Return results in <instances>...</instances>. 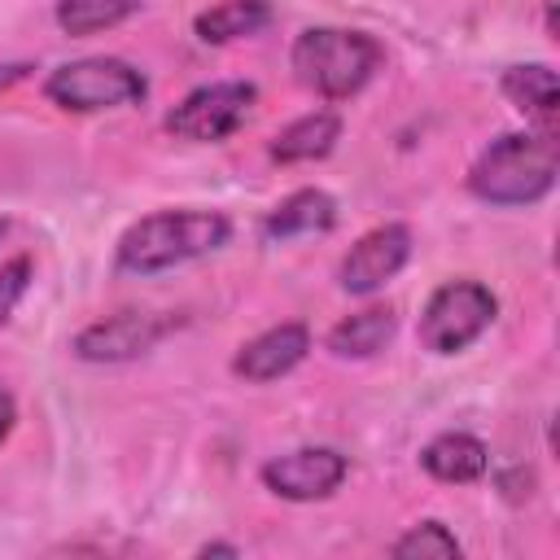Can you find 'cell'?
<instances>
[{
    "label": "cell",
    "mask_w": 560,
    "mask_h": 560,
    "mask_svg": "<svg viewBox=\"0 0 560 560\" xmlns=\"http://www.w3.org/2000/svg\"><path fill=\"white\" fill-rule=\"evenodd\" d=\"M232 236V219L223 210H153L136 219L118 245H114V267L122 276H158L171 267H184L192 258H206L223 249Z\"/></svg>",
    "instance_id": "cell-1"
},
{
    "label": "cell",
    "mask_w": 560,
    "mask_h": 560,
    "mask_svg": "<svg viewBox=\"0 0 560 560\" xmlns=\"http://www.w3.org/2000/svg\"><path fill=\"white\" fill-rule=\"evenodd\" d=\"M556 131H503L468 166V192L486 206H534L556 188Z\"/></svg>",
    "instance_id": "cell-2"
},
{
    "label": "cell",
    "mask_w": 560,
    "mask_h": 560,
    "mask_svg": "<svg viewBox=\"0 0 560 560\" xmlns=\"http://www.w3.org/2000/svg\"><path fill=\"white\" fill-rule=\"evenodd\" d=\"M293 79L324 96V101H350L359 96L372 74L385 66V48L368 31L350 26H306L289 48Z\"/></svg>",
    "instance_id": "cell-3"
},
{
    "label": "cell",
    "mask_w": 560,
    "mask_h": 560,
    "mask_svg": "<svg viewBox=\"0 0 560 560\" xmlns=\"http://www.w3.org/2000/svg\"><path fill=\"white\" fill-rule=\"evenodd\" d=\"M44 96L66 114H101L140 105L149 96V79L122 57H79L44 79Z\"/></svg>",
    "instance_id": "cell-4"
},
{
    "label": "cell",
    "mask_w": 560,
    "mask_h": 560,
    "mask_svg": "<svg viewBox=\"0 0 560 560\" xmlns=\"http://www.w3.org/2000/svg\"><path fill=\"white\" fill-rule=\"evenodd\" d=\"M494 315H499V298L481 280H446L429 293L416 337L433 354H459L494 324Z\"/></svg>",
    "instance_id": "cell-5"
},
{
    "label": "cell",
    "mask_w": 560,
    "mask_h": 560,
    "mask_svg": "<svg viewBox=\"0 0 560 560\" xmlns=\"http://www.w3.org/2000/svg\"><path fill=\"white\" fill-rule=\"evenodd\" d=\"M254 101H258V88L249 79L201 83L166 114V131L188 144H219L245 127V118L254 114Z\"/></svg>",
    "instance_id": "cell-6"
},
{
    "label": "cell",
    "mask_w": 560,
    "mask_h": 560,
    "mask_svg": "<svg viewBox=\"0 0 560 560\" xmlns=\"http://www.w3.org/2000/svg\"><path fill=\"white\" fill-rule=\"evenodd\" d=\"M175 324L179 319L162 315V311H118V315H105V319L79 328L70 350L83 363H127V359L149 354Z\"/></svg>",
    "instance_id": "cell-7"
},
{
    "label": "cell",
    "mask_w": 560,
    "mask_h": 560,
    "mask_svg": "<svg viewBox=\"0 0 560 560\" xmlns=\"http://www.w3.org/2000/svg\"><path fill=\"white\" fill-rule=\"evenodd\" d=\"M350 472V459L332 446H298V451H284V455H271L258 477L262 486L276 494V499H289V503H319V499H332L341 490Z\"/></svg>",
    "instance_id": "cell-8"
},
{
    "label": "cell",
    "mask_w": 560,
    "mask_h": 560,
    "mask_svg": "<svg viewBox=\"0 0 560 560\" xmlns=\"http://www.w3.org/2000/svg\"><path fill=\"white\" fill-rule=\"evenodd\" d=\"M411 258V228L407 223H381L372 232H363L346 258L337 262V284L354 298H368L376 289H385Z\"/></svg>",
    "instance_id": "cell-9"
},
{
    "label": "cell",
    "mask_w": 560,
    "mask_h": 560,
    "mask_svg": "<svg viewBox=\"0 0 560 560\" xmlns=\"http://www.w3.org/2000/svg\"><path fill=\"white\" fill-rule=\"evenodd\" d=\"M306 354H311V328L302 319H284V324H271L258 337H249L236 350L232 372L249 385H267V381L289 376Z\"/></svg>",
    "instance_id": "cell-10"
},
{
    "label": "cell",
    "mask_w": 560,
    "mask_h": 560,
    "mask_svg": "<svg viewBox=\"0 0 560 560\" xmlns=\"http://www.w3.org/2000/svg\"><path fill=\"white\" fill-rule=\"evenodd\" d=\"M337 228V201L324 188H298L280 197L262 214V236L267 241H298V236H324Z\"/></svg>",
    "instance_id": "cell-11"
},
{
    "label": "cell",
    "mask_w": 560,
    "mask_h": 560,
    "mask_svg": "<svg viewBox=\"0 0 560 560\" xmlns=\"http://www.w3.org/2000/svg\"><path fill=\"white\" fill-rule=\"evenodd\" d=\"M420 468L433 477V481H446V486H468V481H481L486 468H490V451L481 438L472 433H459V429H446L438 438L424 442L420 451Z\"/></svg>",
    "instance_id": "cell-12"
},
{
    "label": "cell",
    "mask_w": 560,
    "mask_h": 560,
    "mask_svg": "<svg viewBox=\"0 0 560 560\" xmlns=\"http://www.w3.org/2000/svg\"><path fill=\"white\" fill-rule=\"evenodd\" d=\"M337 140H341V118L332 109H311V114L284 122L271 136L267 153L276 162H284V166H293V162H319V158H328L337 149Z\"/></svg>",
    "instance_id": "cell-13"
},
{
    "label": "cell",
    "mask_w": 560,
    "mask_h": 560,
    "mask_svg": "<svg viewBox=\"0 0 560 560\" xmlns=\"http://www.w3.org/2000/svg\"><path fill=\"white\" fill-rule=\"evenodd\" d=\"M503 96L534 118L542 131H556V109H560V88H556V70L547 61H525V66H508L499 79Z\"/></svg>",
    "instance_id": "cell-14"
},
{
    "label": "cell",
    "mask_w": 560,
    "mask_h": 560,
    "mask_svg": "<svg viewBox=\"0 0 560 560\" xmlns=\"http://www.w3.org/2000/svg\"><path fill=\"white\" fill-rule=\"evenodd\" d=\"M398 332V315L394 306H363L346 319H337L324 337V346L337 354V359H372L381 354Z\"/></svg>",
    "instance_id": "cell-15"
},
{
    "label": "cell",
    "mask_w": 560,
    "mask_h": 560,
    "mask_svg": "<svg viewBox=\"0 0 560 560\" xmlns=\"http://www.w3.org/2000/svg\"><path fill=\"white\" fill-rule=\"evenodd\" d=\"M271 22V0H219L192 18V35L201 44H232L249 39Z\"/></svg>",
    "instance_id": "cell-16"
},
{
    "label": "cell",
    "mask_w": 560,
    "mask_h": 560,
    "mask_svg": "<svg viewBox=\"0 0 560 560\" xmlns=\"http://www.w3.org/2000/svg\"><path fill=\"white\" fill-rule=\"evenodd\" d=\"M144 0H57L52 18L66 35H101V31H114L122 26L127 18L140 13Z\"/></svg>",
    "instance_id": "cell-17"
},
{
    "label": "cell",
    "mask_w": 560,
    "mask_h": 560,
    "mask_svg": "<svg viewBox=\"0 0 560 560\" xmlns=\"http://www.w3.org/2000/svg\"><path fill=\"white\" fill-rule=\"evenodd\" d=\"M459 551H464L459 538L442 521H420L389 547V556H398V560H455Z\"/></svg>",
    "instance_id": "cell-18"
},
{
    "label": "cell",
    "mask_w": 560,
    "mask_h": 560,
    "mask_svg": "<svg viewBox=\"0 0 560 560\" xmlns=\"http://www.w3.org/2000/svg\"><path fill=\"white\" fill-rule=\"evenodd\" d=\"M31 280H35V262H31V254H18V258L0 262V328L9 324V315L18 311V302L26 298Z\"/></svg>",
    "instance_id": "cell-19"
},
{
    "label": "cell",
    "mask_w": 560,
    "mask_h": 560,
    "mask_svg": "<svg viewBox=\"0 0 560 560\" xmlns=\"http://www.w3.org/2000/svg\"><path fill=\"white\" fill-rule=\"evenodd\" d=\"M13 424H18V402H13V394L0 389V442L13 433Z\"/></svg>",
    "instance_id": "cell-20"
},
{
    "label": "cell",
    "mask_w": 560,
    "mask_h": 560,
    "mask_svg": "<svg viewBox=\"0 0 560 560\" xmlns=\"http://www.w3.org/2000/svg\"><path fill=\"white\" fill-rule=\"evenodd\" d=\"M197 556H241V547H232V542H206V547H197Z\"/></svg>",
    "instance_id": "cell-21"
},
{
    "label": "cell",
    "mask_w": 560,
    "mask_h": 560,
    "mask_svg": "<svg viewBox=\"0 0 560 560\" xmlns=\"http://www.w3.org/2000/svg\"><path fill=\"white\" fill-rule=\"evenodd\" d=\"M22 70H26V66H0V88L13 83V79H22Z\"/></svg>",
    "instance_id": "cell-22"
},
{
    "label": "cell",
    "mask_w": 560,
    "mask_h": 560,
    "mask_svg": "<svg viewBox=\"0 0 560 560\" xmlns=\"http://www.w3.org/2000/svg\"><path fill=\"white\" fill-rule=\"evenodd\" d=\"M4 232H9V223H4V219H0V241H4Z\"/></svg>",
    "instance_id": "cell-23"
}]
</instances>
